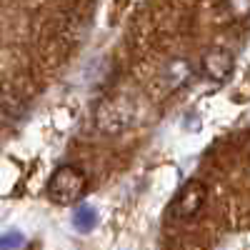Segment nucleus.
<instances>
[{
  "mask_svg": "<svg viewBox=\"0 0 250 250\" xmlns=\"http://www.w3.org/2000/svg\"><path fill=\"white\" fill-rule=\"evenodd\" d=\"M45 193L55 205H78L88 193V175L78 165H60L53 170Z\"/></svg>",
  "mask_w": 250,
  "mask_h": 250,
  "instance_id": "obj_1",
  "label": "nucleus"
},
{
  "mask_svg": "<svg viewBox=\"0 0 250 250\" xmlns=\"http://www.w3.org/2000/svg\"><path fill=\"white\" fill-rule=\"evenodd\" d=\"M205 200H208V185L203 180H198V178L185 180L180 185V190L175 193V198L170 200V205H168L170 218H175V220H190V218H195L203 210Z\"/></svg>",
  "mask_w": 250,
  "mask_h": 250,
  "instance_id": "obj_2",
  "label": "nucleus"
},
{
  "mask_svg": "<svg viewBox=\"0 0 250 250\" xmlns=\"http://www.w3.org/2000/svg\"><path fill=\"white\" fill-rule=\"evenodd\" d=\"M200 70L208 80L218 83V85H223V83H228L233 78V70H235V55L233 50L228 48H210L205 50L203 58H200Z\"/></svg>",
  "mask_w": 250,
  "mask_h": 250,
  "instance_id": "obj_3",
  "label": "nucleus"
},
{
  "mask_svg": "<svg viewBox=\"0 0 250 250\" xmlns=\"http://www.w3.org/2000/svg\"><path fill=\"white\" fill-rule=\"evenodd\" d=\"M73 225L78 228L80 233H90L93 228L98 225V210L93 205H80L73 210Z\"/></svg>",
  "mask_w": 250,
  "mask_h": 250,
  "instance_id": "obj_4",
  "label": "nucleus"
},
{
  "mask_svg": "<svg viewBox=\"0 0 250 250\" xmlns=\"http://www.w3.org/2000/svg\"><path fill=\"white\" fill-rule=\"evenodd\" d=\"M188 68L190 65H188L185 60H170V65H168V75H173L170 78V88H178V85H183V83L188 80V75H190Z\"/></svg>",
  "mask_w": 250,
  "mask_h": 250,
  "instance_id": "obj_5",
  "label": "nucleus"
},
{
  "mask_svg": "<svg viewBox=\"0 0 250 250\" xmlns=\"http://www.w3.org/2000/svg\"><path fill=\"white\" fill-rule=\"evenodd\" d=\"M225 8L233 20H248L250 18V0H225Z\"/></svg>",
  "mask_w": 250,
  "mask_h": 250,
  "instance_id": "obj_6",
  "label": "nucleus"
},
{
  "mask_svg": "<svg viewBox=\"0 0 250 250\" xmlns=\"http://www.w3.org/2000/svg\"><path fill=\"white\" fill-rule=\"evenodd\" d=\"M23 243H25V238H23V233H18V230H10V233L0 235V250H18Z\"/></svg>",
  "mask_w": 250,
  "mask_h": 250,
  "instance_id": "obj_7",
  "label": "nucleus"
}]
</instances>
